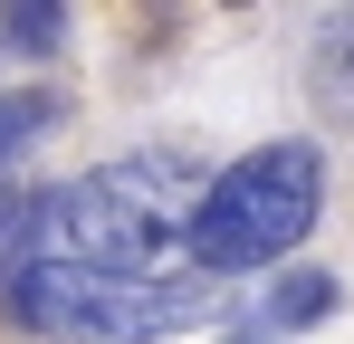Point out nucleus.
<instances>
[{
	"mask_svg": "<svg viewBox=\"0 0 354 344\" xmlns=\"http://www.w3.org/2000/svg\"><path fill=\"white\" fill-rule=\"evenodd\" d=\"M326 211V153L306 134H278V144H249L239 163H221L201 182L192 220H182V249H192V278L230 287L249 268H278L297 239Z\"/></svg>",
	"mask_w": 354,
	"mask_h": 344,
	"instance_id": "obj_2",
	"label": "nucleus"
},
{
	"mask_svg": "<svg viewBox=\"0 0 354 344\" xmlns=\"http://www.w3.org/2000/svg\"><path fill=\"white\" fill-rule=\"evenodd\" d=\"M211 172H192L182 153H124L29 191L19 229H10V268H106V278H153V258L182 249V220L201 201Z\"/></svg>",
	"mask_w": 354,
	"mask_h": 344,
	"instance_id": "obj_1",
	"label": "nucleus"
},
{
	"mask_svg": "<svg viewBox=\"0 0 354 344\" xmlns=\"http://www.w3.org/2000/svg\"><path fill=\"white\" fill-rule=\"evenodd\" d=\"M10 325L19 335H48V344H173L201 335L230 316V287L211 278H106V268H10L0 287Z\"/></svg>",
	"mask_w": 354,
	"mask_h": 344,
	"instance_id": "obj_3",
	"label": "nucleus"
},
{
	"mask_svg": "<svg viewBox=\"0 0 354 344\" xmlns=\"http://www.w3.org/2000/svg\"><path fill=\"white\" fill-rule=\"evenodd\" d=\"M335 296H345V287L326 278V268H297V278H278V287H268V316H259V335H306V325H326V316H335Z\"/></svg>",
	"mask_w": 354,
	"mask_h": 344,
	"instance_id": "obj_4",
	"label": "nucleus"
},
{
	"mask_svg": "<svg viewBox=\"0 0 354 344\" xmlns=\"http://www.w3.org/2000/svg\"><path fill=\"white\" fill-rule=\"evenodd\" d=\"M19 201H29V191H10V182H0V249H10V229H19Z\"/></svg>",
	"mask_w": 354,
	"mask_h": 344,
	"instance_id": "obj_8",
	"label": "nucleus"
},
{
	"mask_svg": "<svg viewBox=\"0 0 354 344\" xmlns=\"http://www.w3.org/2000/svg\"><path fill=\"white\" fill-rule=\"evenodd\" d=\"M58 115H67V96H58V86H0V163H10L19 144H39Z\"/></svg>",
	"mask_w": 354,
	"mask_h": 344,
	"instance_id": "obj_5",
	"label": "nucleus"
},
{
	"mask_svg": "<svg viewBox=\"0 0 354 344\" xmlns=\"http://www.w3.org/2000/svg\"><path fill=\"white\" fill-rule=\"evenodd\" d=\"M316 67H326V86H335V96H354V10H345V19H326Z\"/></svg>",
	"mask_w": 354,
	"mask_h": 344,
	"instance_id": "obj_6",
	"label": "nucleus"
},
{
	"mask_svg": "<svg viewBox=\"0 0 354 344\" xmlns=\"http://www.w3.org/2000/svg\"><path fill=\"white\" fill-rule=\"evenodd\" d=\"M58 10H10V19H0V39H10V48H58Z\"/></svg>",
	"mask_w": 354,
	"mask_h": 344,
	"instance_id": "obj_7",
	"label": "nucleus"
}]
</instances>
